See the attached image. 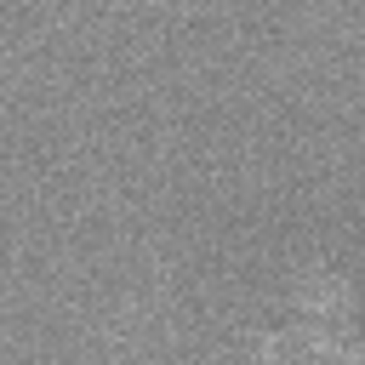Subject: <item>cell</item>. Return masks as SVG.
Masks as SVG:
<instances>
[{
    "label": "cell",
    "instance_id": "1",
    "mask_svg": "<svg viewBox=\"0 0 365 365\" xmlns=\"http://www.w3.org/2000/svg\"><path fill=\"white\" fill-rule=\"evenodd\" d=\"M86 6H108V0H86Z\"/></svg>",
    "mask_w": 365,
    "mask_h": 365
}]
</instances>
